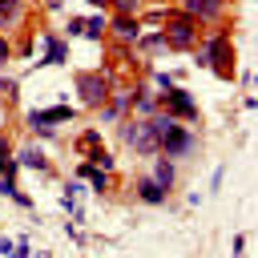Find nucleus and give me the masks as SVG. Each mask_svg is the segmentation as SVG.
<instances>
[{
    "mask_svg": "<svg viewBox=\"0 0 258 258\" xmlns=\"http://www.w3.org/2000/svg\"><path fill=\"white\" fill-rule=\"evenodd\" d=\"M73 117V109L69 105H56V109H44V113H28V125L36 129V125H56V121H69Z\"/></svg>",
    "mask_w": 258,
    "mask_h": 258,
    "instance_id": "obj_7",
    "label": "nucleus"
},
{
    "mask_svg": "<svg viewBox=\"0 0 258 258\" xmlns=\"http://www.w3.org/2000/svg\"><path fill=\"white\" fill-rule=\"evenodd\" d=\"M137 44H141L145 52H157V48H165V36H161V32H149V36H137Z\"/></svg>",
    "mask_w": 258,
    "mask_h": 258,
    "instance_id": "obj_13",
    "label": "nucleus"
},
{
    "mask_svg": "<svg viewBox=\"0 0 258 258\" xmlns=\"http://www.w3.org/2000/svg\"><path fill=\"white\" fill-rule=\"evenodd\" d=\"M157 109H165L173 121H198V105H194V97L185 89H165L157 97Z\"/></svg>",
    "mask_w": 258,
    "mask_h": 258,
    "instance_id": "obj_4",
    "label": "nucleus"
},
{
    "mask_svg": "<svg viewBox=\"0 0 258 258\" xmlns=\"http://www.w3.org/2000/svg\"><path fill=\"white\" fill-rule=\"evenodd\" d=\"M153 181H157V185H165V189H173V181H177L173 157H165V153H161V157L153 161Z\"/></svg>",
    "mask_w": 258,
    "mask_h": 258,
    "instance_id": "obj_8",
    "label": "nucleus"
},
{
    "mask_svg": "<svg viewBox=\"0 0 258 258\" xmlns=\"http://www.w3.org/2000/svg\"><path fill=\"white\" fill-rule=\"evenodd\" d=\"M0 60H8V40L0 36Z\"/></svg>",
    "mask_w": 258,
    "mask_h": 258,
    "instance_id": "obj_21",
    "label": "nucleus"
},
{
    "mask_svg": "<svg viewBox=\"0 0 258 258\" xmlns=\"http://www.w3.org/2000/svg\"><path fill=\"white\" fill-rule=\"evenodd\" d=\"M24 12V0H0V24H16Z\"/></svg>",
    "mask_w": 258,
    "mask_h": 258,
    "instance_id": "obj_12",
    "label": "nucleus"
},
{
    "mask_svg": "<svg viewBox=\"0 0 258 258\" xmlns=\"http://www.w3.org/2000/svg\"><path fill=\"white\" fill-rule=\"evenodd\" d=\"M121 137H125V145H129L133 153H157V125H153V117H145V121H125Z\"/></svg>",
    "mask_w": 258,
    "mask_h": 258,
    "instance_id": "obj_3",
    "label": "nucleus"
},
{
    "mask_svg": "<svg viewBox=\"0 0 258 258\" xmlns=\"http://www.w3.org/2000/svg\"><path fill=\"white\" fill-rule=\"evenodd\" d=\"M16 165H24V169H48V161H44V153L36 149V145H28L24 153H20V161Z\"/></svg>",
    "mask_w": 258,
    "mask_h": 258,
    "instance_id": "obj_11",
    "label": "nucleus"
},
{
    "mask_svg": "<svg viewBox=\"0 0 258 258\" xmlns=\"http://www.w3.org/2000/svg\"><path fill=\"white\" fill-rule=\"evenodd\" d=\"M97 145H101V133H97V129H85V137H81V149H85V153H93Z\"/></svg>",
    "mask_w": 258,
    "mask_h": 258,
    "instance_id": "obj_16",
    "label": "nucleus"
},
{
    "mask_svg": "<svg viewBox=\"0 0 258 258\" xmlns=\"http://www.w3.org/2000/svg\"><path fill=\"white\" fill-rule=\"evenodd\" d=\"M0 173H16V161L8 157V141L0 137Z\"/></svg>",
    "mask_w": 258,
    "mask_h": 258,
    "instance_id": "obj_15",
    "label": "nucleus"
},
{
    "mask_svg": "<svg viewBox=\"0 0 258 258\" xmlns=\"http://www.w3.org/2000/svg\"><path fill=\"white\" fill-rule=\"evenodd\" d=\"M165 194H169V189H165V185H157L153 177H141V181H137V198H141L145 206H161V202H165Z\"/></svg>",
    "mask_w": 258,
    "mask_h": 258,
    "instance_id": "obj_6",
    "label": "nucleus"
},
{
    "mask_svg": "<svg viewBox=\"0 0 258 258\" xmlns=\"http://www.w3.org/2000/svg\"><path fill=\"white\" fill-rule=\"evenodd\" d=\"M153 85H157V89H161V93H165V89H173V81H169V77H165V73H153Z\"/></svg>",
    "mask_w": 258,
    "mask_h": 258,
    "instance_id": "obj_18",
    "label": "nucleus"
},
{
    "mask_svg": "<svg viewBox=\"0 0 258 258\" xmlns=\"http://www.w3.org/2000/svg\"><path fill=\"white\" fill-rule=\"evenodd\" d=\"M85 32V20H69V36H81Z\"/></svg>",
    "mask_w": 258,
    "mask_h": 258,
    "instance_id": "obj_19",
    "label": "nucleus"
},
{
    "mask_svg": "<svg viewBox=\"0 0 258 258\" xmlns=\"http://www.w3.org/2000/svg\"><path fill=\"white\" fill-rule=\"evenodd\" d=\"M113 32H117V40H125V44H137V36H141V24H137L133 16H117V20H113Z\"/></svg>",
    "mask_w": 258,
    "mask_h": 258,
    "instance_id": "obj_9",
    "label": "nucleus"
},
{
    "mask_svg": "<svg viewBox=\"0 0 258 258\" xmlns=\"http://www.w3.org/2000/svg\"><path fill=\"white\" fill-rule=\"evenodd\" d=\"M113 4H117V12H121V16H133L141 0H113Z\"/></svg>",
    "mask_w": 258,
    "mask_h": 258,
    "instance_id": "obj_17",
    "label": "nucleus"
},
{
    "mask_svg": "<svg viewBox=\"0 0 258 258\" xmlns=\"http://www.w3.org/2000/svg\"><path fill=\"white\" fill-rule=\"evenodd\" d=\"M40 40H44V44H48V56H44V60H40V64H60V60H69V48H64V44H60V40H56V36H48V32H44V36H40Z\"/></svg>",
    "mask_w": 258,
    "mask_h": 258,
    "instance_id": "obj_10",
    "label": "nucleus"
},
{
    "mask_svg": "<svg viewBox=\"0 0 258 258\" xmlns=\"http://www.w3.org/2000/svg\"><path fill=\"white\" fill-rule=\"evenodd\" d=\"M101 32H105V16H89V20H85V36H89V40H97Z\"/></svg>",
    "mask_w": 258,
    "mask_h": 258,
    "instance_id": "obj_14",
    "label": "nucleus"
},
{
    "mask_svg": "<svg viewBox=\"0 0 258 258\" xmlns=\"http://www.w3.org/2000/svg\"><path fill=\"white\" fill-rule=\"evenodd\" d=\"M89 4H113V0H89Z\"/></svg>",
    "mask_w": 258,
    "mask_h": 258,
    "instance_id": "obj_22",
    "label": "nucleus"
},
{
    "mask_svg": "<svg viewBox=\"0 0 258 258\" xmlns=\"http://www.w3.org/2000/svg\"><path fill=\"white\" fill-rule=\"evenodd\" d=\"M77 89H81V101H85V105H105V97H109V77H105V73H81V77H77Z\"/></svg>",
    "mask_w": 258,
    "mask_h": 258,
    "instance_id": "obj_5",
    "label": "nucleus"
},
{
    "mask_svg": "<svg viewBox=\"0 0 258 258\" xmlns=\"http://www.w3.org/2000/svg\"><path fill=\"white\" fill-rule=\"evenodd\" d=\"M165 48H177V52H185V48H194V40H198V20H189L185 12H173V16H165Z\"/></svg>",
    "mask_w": 258,
    "mask_h": 258,
    "instance_id": "obj_2",
    "label": "nucleus"
},
{
    "mask_svg": "<svg viewBox=\"0 0 258 258\" xmlns=\"http://www.w3.org/2000/svg\"><path fill=\"white\" fill-rule=\"evenodd\" d=\"M194 145H198L194 133H189L181 121H173V117H169V121L161 125V133H157V149H161L165 157H185V153H194Z\"/></svg>",
    "mask_w": 258,
    "mask_h": 258,
    "instance_id": "obj_1",
    "label": "nucleus"
},
{
    "mask_svg": "<svg viewBox=\"0 0 258 258\" xmlns=\"http://www.w3.org/2000/svg\"><path fill=\"white\" fill-rule=\"evenodd\" d=\"M12 246H16V242H8V238H0V254H12Z\"/></svg>",
    "mask_w": 258,
    "mask_h": 258,
    "instance_id": "obj_20",
    "label": "nucleus"
}]
</instances>
